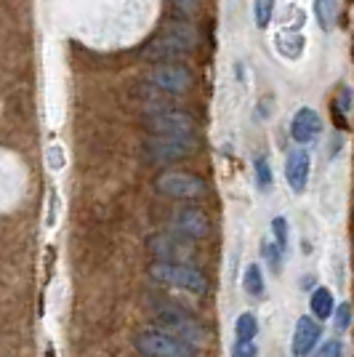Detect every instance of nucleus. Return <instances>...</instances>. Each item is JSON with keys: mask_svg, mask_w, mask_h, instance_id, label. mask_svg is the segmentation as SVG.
I'll list each match as a JSON object with an SVG mask.
<instances>
[{"mask_svg": "<svg viewBox=\"0 0 354 357\" xmlns=\"http://www.w3.org/2000/svg\"><path fill=\"white\" fill-rule=\"evenodd\" d=\"M309 310L314 314V320H328L336 312V301H333V294L328 288H314L309 296Z\"/></svg>", "mask_w": 354, "mask_h": 357, "instance_id": "dca6fc26", "label": "nucleus"}, {"mask_svg": "<svg viewBox=\"0 0 354 357\" xmlns=\"http://www.w3.org/2000/svg\"><path fill=\"white\" fill-rule=\"evenodd\" d=\"M174 6H176L178 11H184V14H194L200 8V0H174Z\"/></svg>", "mask_w": 354, "mask_h": 357, "instance_id": "a878e982", "label": "nucleus"}, {"mask_svg": "<svg viewBox=\"0 0 354 357\" xmlns=\"http://www.w3.org/2000/svg\"><path fill=\"white\" fill-rule=\"evenodd\" d=\"M141 152L152 165H174L187 160L194 152V142L184 139H168V136H147Z\"/></svg>", "mask_w": 354, "mask_h": 357, "instance_id": "1a4fd4ad", "label": "nucleus"}, {"mask_svg": "<svg viewBox=\"0 0 354 357\" xmlns=\"http://www.w3.org/2000/svg\"><path fill=\"white\" fill-rule=\"evenodd\" d=\"M256 333H259V320H256V314L243 312L235 323L237 342H253V339H256Z\"/></svg>", "mask_w": 354, "mask_h": 357, "instance_id": "a211bd4d", "label": "nucleus"}, {"mask_svg": "<svg viewBox=\"0 0 354 357\" xmlns=\"http://www.w3.org/2000/svg\"><path fill=\"white\" fill-rule=\"evenodd\" d=\"M323 339V326L320 320H311V314H301L295 320L293 339H291V355L293 357H311V352H317Z\"/></svg>", "mask_w": 354, "mask_h": 357, "instance_id": "9b49d317", "label": "nucleus"}, {"mask_svg": "<svg viewBox=\"0 0 354 357\" xmlns=\"http://www.w3.org/2000/svg\"><path fill=\"white\" fill-rule=\"evenodd\" d=\"M232 357H259V347L256 342H235Z\"/></svg>", "mask_w": 354, "mask_h": 357, "instance_id": "393cba45", "label": "nucleus"}, {"mask_svg": "<svg viewBox=\"0 0 354 357\" xmlns=\"http://www.w3.org/2000/svg\"><path fill=\"white\" fill-rule=\"evenodd\" d=\"M147 248L155 256V261H176V264H190L197 251L192 240L178 235V232H155L147 238Z\"/></svg>", "mask_w": 354, "mask_h": 357, "instance_id": "6e6552de", "label": "nucleus"}, {"mask_svg": "<svg viewBox=\"0 0 354 357\" xmlns=\"http://www.w3.org/2000/svg\"><path fill=\"white\" fill-rule=\"evenodd\" d=\"M149 278L155 283L176 288V291H187L194 296H206L208 294V278L203 269L192 267V264H176V261H152L149 264Z\"/></svg>", "mask_w": 354, "mask_h": 357, "instance_id": "f03ea898", "label": "nucleus"}, {"mask_svg": "<svg viewBox=\"0 0 354 357\" xmlns=\"http://www.w3.org/2000/svg\"><path fill=\"white\" fill-rule=\"evenodd\" d=\"M275 3H277V0H253V19H256V27H259V30H266V27H269L272 14H275Z\"/></svg>", "mask_w": 354, "mask_h": 357, "instance_id": "6ab92c4d", "label": "nucleus"}, {"mask_svg": "<svg viewBox=\"0 0 354 357\" xmlns=\"http://www.w3.org/2000/svg\"><path fill=\"white\" fill-rule=\"evenodd\" d=\"M272 181H275V176H272L269 160L266 158H256V187L261 192H266V190H272Z\"/></svg>", "mask_w": 354, "mask_h": 357, "instance_id": "aec40b11", "label": "nucleus"}, {"mask_svg": "<svg viewBox=\"0 0 354 357\" xmlns=\"http://www.w3.org/2000/svg\"><path fill=\"white\" fill-rule=\"evenodd\" d=\"M155 323H157V328L174 333V336L184 339V342L194 344V347H200V344L206 342V328L200 326V320L187 312V310L176 307V304L155 307Z\"/></svg>", "mask_w": 354, "mask_h": 357, "instance_id": "20e7f679", "label": "nucleus"}, {"mask_svg": "<svg viewBox=\"0 0 354 357\" xmlns=\"http://www.w3.org/2000/svg\"><path fill=\"white\" fill-rule=\"evenodd\" d=\"M168 224L174 232L190 240H203L210 235V222H208L206 211L197 206H178L176 211H171Z\"/></svg>", "mask_w": 354, "mask_h": 357, "instance_id": "9d476101", "label": "nucleus"}, {"mask_svg": "<svg viewBox=\"0 0 354 357\" xmlns=\"http://www.w3.org/2000/svg\"><path fill=\"white\" fill-rule=\"evenodd\" d=\"M309 171H311V155L309 149L295 147L288 152L285 158V181L295 195L307 192V184H309Z\"/></svg>", "mask_w": 354, "mask_h": 357, "instance_id": "f8f14e48", "label": "nucleus"}, {"mask_svg": "<svg viewBox=\"0 0 354 357\" xmlns=\"http://www.w3.org/2000/svg\"><path fill=\"white\" fill-rule=\"evenodd\" d=\"M147 83L152 91L178 96V93H187V91L192 89L194 77H192V70H190L187 64H178V61H160V64H155V67L149 70Z\"/></svg>", "mask_w": 354, "mask_h": 357, "instance_id": "423d86ee", "label": "nucleus"}, {"mask_svg": "<svg viewBox=\"0 0 354 357\" xmlns=\"http://www.w3.org/2000/svg\"><path fill=\"white\" fill-rule=\"evenodd\" d=\"M333 326H336V331H346V328L352 326V307H349V304H339V307H336V312H333Z\"/></svg>", "mask_w": 354, "mask_h": 357, "instance_id": "b1692460", "label": "nucleus"}, {"mask_svg": "<svg viewBox=\"0 0 354 357\" xmlns=\"http://www.w3.org/2000/svg\"><path fill=\"white\" fill-rule=\"evenodd\" d=\"M194 48V32L190 27H171L162 35H157L155 40H149L144 45V56L155 61H178L184 56H190Z\"/></svg>", "mask_w": 354, "mask_h": 357, "instance_id": "39448f33", "label": "nucleus"}, {"mask_svg": "<svg viewBox=\"0 0 354 357\" xmlns=\"http://www.w3.org/2000/svg\"><path fill=\"white\" fill-rule=\"evenodd\" d=\"M155 190L174 200H200L206 197L208 184L206 178L194 176L190 171H162L155 178Z\"/></svg>", "mask_w": 354, "mask_h": 357, "instance_id": "0eeeda50", "label": "nucleus"}, {"mask_svg": "<svg viewBox=\"0 0 354 357\" xmlns=\"http://www.w3.org/2000/svg\"><path fill=\"white\" fill-rule=\"evenodd\" d=\"M311 11H314V22L320 24V30L330 32L339 22V0H314Z\"/></svg>", "mask_w": 354, "mask_h": 357, "instance_id": "2eb2a0df", "label": "nucleus"}, {"mask_svg": "<svg viewBox=\"0 0 354 357\" xmlns=\"http://www.w3.org/2000/svg\"><path fill=\"white\" fill-rule=\"evenodd\" d=\"M272 235H275V243H277V248H280L282 253L288 251V243H291V229H288V222L282 219V216H275L272 219Z\"/></svg>", "mask_w": 354, "mask_h": 357, "instance_id": "412c9836", "label": "nucleus"}, {"mask_svg": "<svg viewBox=\"0 0 354 357\" xmlns=\"http://www.w3.org/2000/svg\"><path fill=\"white\" fill-rule=\"evenodd\" d=\"M243 288L248 296H264V272L259 264H248L245 272H243Z\"/></svg>", "mask_w": 354, "mask_h": 357, "instance_id": "f3484780", "label": "nucleus"}, {"mask_svg": "<svg viewBox=\"0 0 354 357\" xmlns=\"http://www.w3.org/2000/svg\"><path fill=\"white\" fill-rule=\"evenodd\" d=\"M304 35L295 30H280L275 35V48L282 59H298L304 54Z\"/></svg>", "mask_w": 354, "mask_h": 357, "instance_id": "4468645a", "label": "nucleus"}, {"mask_svg": "<svg viewBox=\"0 0 354 357\" xmlns=\"http://www.w3.org/2000/svg\"><path fill=\"white\" fill-rule=\"evenodd\" d=\"M136 349L144 357H197V347L162 328H144L136 333Z\"/></svg>", "mask_w": 354, "mask_h": 357, "instance_id": "7ed1b4c3", "label": "nucleus"}, {"mask_svg": "<svg viewBox=\"0 0 354 357\" xmlns=\"http://www.w3.org/2000/svg\"><path fill=\"white\" fill-rule=\"evenodd\" d=\"M141 123L152 136H168V139H184L197 144V120L184 109H165L152 107L141 115Z\"/></svg>", "mask_w": 354, "mask_h": 357, "instance_id": "f257e3e1", "label": "nucleus"}, {"mask_svg": "<svg viewBox=\"0 0 354 357\" xmlns=\"http://www.w3.org/2000/svg\"><path fill=\"white\" fill-rule=\"evenodd\" d=\"M48 160H51V165H54V168H61V149L51 147V152H48Z\"/></svg>", "mask_w": 354, "mask_h": 357, "instance_id": "bb28decb", "label": "nucleus"}, {"mask_svg": "<svg viewBox=\"0 0 354 357\" xmlns=\"http://www.w3.org/2000/svg\"><path fill=\"white\" fill-rule=\"evenodd\" d=\"M314 357H344V342L341 339H328L317 347Z\"/></svg>", "mask_w": 354, "mask_h": 357, "instance_id": "5701e85b", "label": "nucleus"}, {"mask_svg": "<svg viewBox=\"0 0 354 357\" xmlns=\"http://www.w3.org/2000/svg\"><path fill=\"white\" fill-rule=\"evenodd\" d=\"M261 253H264V259L269 261L272 272H280L282 269V251L277 248V243H275V240H264V243H261Z\"/></svg>", "mask_w": 354, "mask_h": 357, "instance_id": "4be33fe9", "label": "nucleus"}, {"mask_svg": "<svg viewBox=\"0 0 354 357\" xmlns=\"http://www.w3.org/2000/svg\"><path fill=\"white\" fill-rule=\"evenodd\" d=\"M320 134H323V118H320V112L311 109V107H301L293 115V120H291V139H293L298 147H304V144L317 142Z\"/></svg>", "mask_w": 354, "mask_h": 357, "instance_id": "ddd939ff", "label": "nucleus"}]
</instances>
